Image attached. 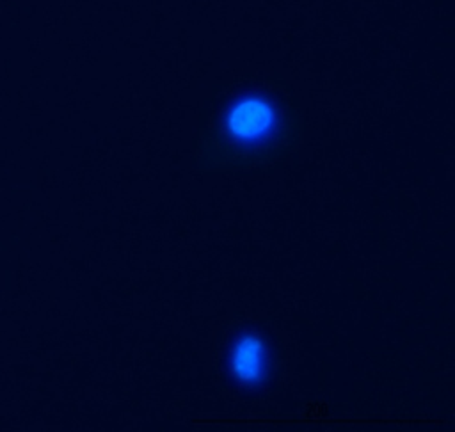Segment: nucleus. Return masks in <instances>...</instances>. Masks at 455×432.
Instances as JSON below:
<instances>
[{"label": "nucleus", "mask_w": 455, "mask_h": 432, "mask_svg": "<svg viewBox=\"0 0 455 432\" xmlns=\"http://www.w3.org/2000/svg\"><path fill=\"white\" fill-rule=\"evenodd\" d=\"M228 370L231 379L242 388H259L270 375V348L267 340L254 332H240L228 352Z\"/></svg>", "instance_id": "f03ea898"}, {"label": "nucleus", "mask_w": 455, "mask_h": 432, "mask_svg": "<svg viewBox=\"0 0 455 432\" xmlns=\"http://www.w3.org/2000/svg\"><path fill=\"white\" fill-rule=\"evenodd\" d=\"M281 123L277 103L263 92H243L233 98L220 116L224 139L240 148H258L274 140Z\"/></svg>", "instance_id": "f257e3e1"}]
</instances>
